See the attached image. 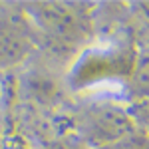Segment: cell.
<instances>
[{
	"label": "cell",
	"mask_w": 149,
	"mask_h": 149,
	"mask_svg": "<svg viewBox=\"0 0 149 149\" xmlns=\"http://www.w3.org/2000/svg\"><path fill=\"white\" fill-rule=\"evenodd\" d=\"M28 14L40 40L44 38L58 52H70L74 46H80L90 36L88 14L81 12V4H32Z\"/></svg>",
	"instance_id": "obj_1"
},
{
	"label": "cell",
	"mask_w": 149,
	"mask_h": 149,
	"mask_svg": "<svg viewBox=\"0 0 149 149\" xmlns=\"http://www.w3.org/2000/svg\"><path fill=\"white\" fill-rule=\"evenodd\" d=\"M137 123H133V119L115 105H97L88 109L86 119H84V141L88 145H109L119 139H125L133 135L137 131Z\"/></svg>",
	"instance_id": "obj_2"
},
{
	"label": "cell",
	"mask_w": 149,
	"mask_h": 149,
	"mask_svg": "<svg viewBox=\"0 0 149 149\" xmlns=\"http://www.w3.org/2000/svg\"><path fill=\"white\" fill-rule=\"evenodd\" d=\"M36 30L28 14L0 12V64L10 66L20 62L34 46Z\"/></svg>",
	"instance_id": "obj_3"
},
{
	"label": "cell",
	"mask_w": 149,
	"mask_h": 149,
	"mask_svg": "<svg viewBox=\"0 0 149 149\" xmlns=\"http://www.w3.org/2000/svg\"><path fill=\"white\" fill-rule=\"evenodd\" d=\"M95 149H145V135H139L135 131L133 135H129L125 139H119L115 143L102 145V147H95Z\"/></svg>",
	"instance_id": "obj_4"
},
{
	"label": "cell",
	"mask_w": 149,
	"mask_h": 149,
	"mask_svg": "<svg viewBox=\"0 0 149 149\" xmlns=\"http://www.w3.org/2000/svg\"><path fill=\"white\" fill-rule=\"evenodd\" d=\"M44 149H92L81 137H56L52 139Z\"/></svg>",
	"instance_id": "obj_5"
}]
</instances>
